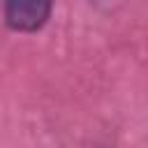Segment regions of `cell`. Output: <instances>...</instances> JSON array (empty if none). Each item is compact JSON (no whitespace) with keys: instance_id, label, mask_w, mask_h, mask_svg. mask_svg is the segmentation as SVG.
Returning a JSON list of instances; mask_svg holds the SVG:
<instances>
[{"instance_id":"obj_1","label":"cell","mask_w":148,"mask_h":148,"mask_svg":"<svg viewBox=\"0 0 148 148\" xmlns=\"http://www.w3.org/2000/svg\"><path fill=\"white\" fill-rule=\"evenodd\" d=\"M53 0H2V14L9 30L30 35L46 25Z\"/></svg>"}]
</instances>
